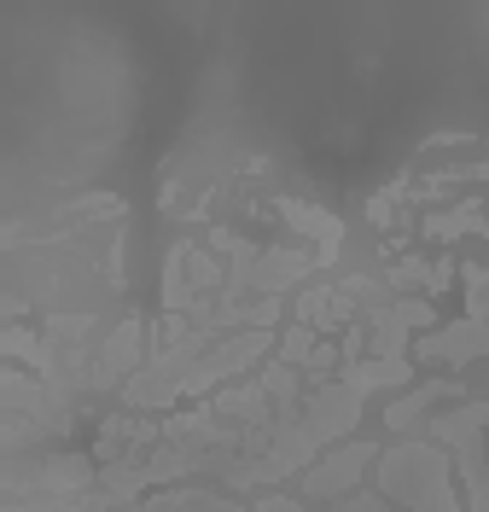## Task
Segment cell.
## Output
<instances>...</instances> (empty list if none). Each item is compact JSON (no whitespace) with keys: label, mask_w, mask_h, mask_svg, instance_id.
Masks as SVG:
<instances>
[{"label":"cell","mask_w":489,"mask_h":512,"mask_svg":"<svg viewBox=\"0 0 489 512\" xmlns=\"http://www.w3.org/2000/svg\"><path fill=\"white\" fill-rule=\"evenodd\" d=\"M449 280H455V268L449 262H431V256H402V262L385 268V286L396 297H437Z\"/></svg>","instance_id":"8"},{"label":"cell","mask_w":489,"mask_h":512,"mask_svg":"<svg viewBox=\"0 0 489 512\" xmlns=\"http://www.w3.org/2000/svg\"><path fill=\"white\" fill-rule=\"evenodd\" d=\"M420 233H425V239H460V233H484V198H460V204H449V210L425 216Z\"/></svg>","instance_id":"9"},{"label":"cell","mask_w":489,"mask_h":512,"mask_svg":"<svg viewBox=\"0 0 489 512\" xmlns=\"http://www.w3.org/2000/svg\"><path fill=\"white\" fill-rule=\"evenodd\" d=\"M274 216L292 227L309 251L321 256V268L338 262V251H344V222H338L326 204H309V198H274Z\"/></svg>","instance_id":"5"},{"label":"cell","mask_w":489,"mask_h":512,"mask_svg":"<svg viewBox=\"0 0 489 512\" xmlns=\"http://www.w3.org/2000/svg\"><path fill=\"white\" fill-rule=\"evenodd\" d=\"M449 419H460V425H478V431H489V396H484V402H460V408H449Z\"/></svg>","instance_id":"12"},{"label":"cell","mask_w":489,"mask_h":512,"mask_svg":"<svg viewBox=\"0 0 489 512\" xmlns=\"http://www.w3.org/2000/svg\"><path fill=\"white\" fill-rule=\"evenodd\" d=\"M379 454H385V448H373V443L332 448L321 466H309V472L297 478V501H303V507H338V501H344V495H356L361 478L379 466Z\"/></svg>","instance_id":"3"},{"label":"cell","mask_w":489,"mask_h":512,"mask_svg":"<svg viewBox=\"0 0 489 512\" xmlns=\"http://www.w3.org/2000/svg\"><path fill=\"white\" fill-rule=\"evenodd\" d=\"M425 437H431L437 448H449V460H455V483L466 489V495H460L466 512H489V431L437 414L431 425H425Z\"/></svg>","instance_id":"2"},{"label":"cell","mask_w":489,"mask_h":512,"mask_svg":"<svg viewBox=\"0 0 489 512\" xmlns=\"http://www.w3.org/2000/svg\"><path fill=\"white\" fill-rule=\"evenodd\" d=\"M251 512H332V507H303L297 495H262Z\"/></svg>","instance_id":"11"},{"label":"cell","mask_w":489,"mask_h":512,"mask_svg":"<svg viewBox=\"0 0 489 512\" xmlns=\"http://www.w3.org/2000/svg\"><path fill=\"white\" fill-rule=\"evenodd\" d=\"M466 320H484L489 326V268L484 262L466 268Z\"/></svg>","instance_id":"10"},{"label":"cell","mask_w":489,"mask_h":512,"mask_svg":"<svg viewBox=\"0 0 489 512\" xmlns=\"http://www.w3.org/2000/svg\"><path fill=\"white\" fill-rule=\"evenodd\" d=\"M414 355L431 361V367H466V361L489 355V326L484 320H455L443 332H425L420 344H414Z\"/></svg>","instance_id":"6"},{"label":"cell","mask_w":489,"mask_h":512,"mask_svg":"<svg viewBox=\"0 0 489 512\" xmlns=\"http://www.w3.org/2000/svg\"><path fill=\"white\" fill-rule=\"evenodd\" d=\"M70 512H251L239 495L210 489V483H175V489H152L129 507H70Z\"/></svg>","instance_id":"4"},{"label":"cell","mask_w":489,"mask_h":512,"mask_svg":"<svg viewBox=\"0 0 489 512\" xmlns=\"http://www.w3.org/2000/svg\"><path fill=\"white\" fill-rule=\"evenodd\" d=\"M460 396H466L460 379H425V384H414V390H402V402L385 408V425L402 431V437H420V419L431 414V402H460Z\"/></svg>","instance_id":"7"},{"label":"cell","mask_w":489,"mask_h":512,"mask_svg":"<svg viewBox=\"0 0 489 512\" xmlns=\"http://www.w3.org/2000/svg\"><path fill=\"white\" fill-rule=\"evenodd\" d=\"M484 239H489V198H484Z\"/></svg>","instance_id":"13"},{"label":"cell","mask_w":489,"mask_h":512,"mask_svg":"<svg viewBox=\"0 0 489 512\" xmlns=\"http://www.w3.org/2000/svg\"><path fill=\"white\" fill-rule=\"evenodd\" d=\"M6 326H30V315H105L123 286V245H129V198L117 192H76L24 216H6Z\"/></svg>","instance_id":"1"}]
</instances>
